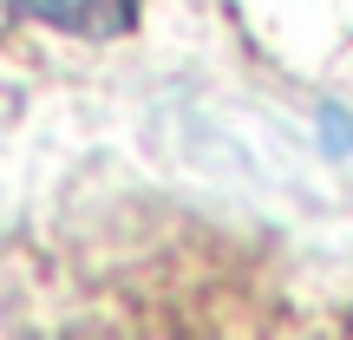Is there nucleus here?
<instances>
[{
	"label": "nucleus",
	"instance_id": "f257e3e1",
	"mask_svg": "<svg viewBox=\"0 0 353 340\" xmlns=\"http://www.w3.org/2000/svg\"><path fill=\"white\" fill-rule=\"evenodd\" d=\"M20 13H33V20L59 26V33H85V39H112L131 26V13H138V0H13Z\"/></svg>",
	"mask_w": 353,
	"mask_h": 340
}]
</instances>
